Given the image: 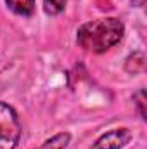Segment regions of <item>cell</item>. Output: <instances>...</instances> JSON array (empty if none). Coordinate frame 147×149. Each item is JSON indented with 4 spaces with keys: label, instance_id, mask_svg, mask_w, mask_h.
Listing matches in <instances>:
<instances>
[{
    "label": "cell",
    "instance_id": "1",
    "mask_svg": "<svg viewBox=\"0 0 147 149\" xmlns=\"http://www.w3.org/2000/svg\"><path fill=\"white\" fill-rule=\"evenodd\" d=\"M125 33V24L118 17H104L85 23L76 35V42L81 49L88 52H106L116 45Z\"/></svg>",
    "mask_w": 147,
    "mask_h": 149
},
{
    "label": "cell",
    "instance_id": "2",
    "mask_svg": "<svg viewBox=\"0 0 147 149\" xmlns=\"http://www.w3.org/2000/svg\"><path fill=\"white\" fill-rule=\"evenodd\" d=\"M21 137V125L16 111L0 101V149H16Z\"/></svg>",
    "mask_w": 147,
    "mask_h": 149
},
{
    "label": "cell",
    "instance_id": "3",
    "mask_svg": "<svg viewBox=\"0 0 147 149\" xmlns=\"http://www.w3.org/2000/svg\"><path fill=\"white\" fill-rule=\"evenodd\" d=\"M130 141H132V132L128 128H114L107 134L101 135L94 142L92 149H121Z\"/></svg>",
    "mask_w": 147,
    "mask_h": 149
},
{
    "label": "cell",
    "instance_id": "4",
    "mask_svg": "<svg viewBox=\"0 0 147 149\" xmlns=\"http://www.w3.org/2000/svg\"><path fill=\"white\" fill-rule=\"evenodd\" d=\"M5 3L17 16H31L35 10V0H5Z\"/></svg>",
    "mask_w": 147,
    "mask_h": 149
},
{
    "label": "cell",
    "instance_id": "5",
    "mask_svg": "<svg viewBox=\"0 0 147 149\" xmlns=\"http://www.w3.org/2000/svg\"><path fill=\"white\" fill-rule=\"evenodd\" d=\"M69 141H71V135L68 132H61V134H55L54 137H50L49 141H45L37 149H66Z\"/></svg>",
    "mask_w": 147,
    "mask_h": 149
},
{
    "label": "cell",
    "instance_id": "6",
    "mask_svg": "<svg viewBox=\"0 0 147 149\" xmlns=\"http://www.w3.org/2000/svg\"><path fill=\"white\" fill-rule=\"evenodd\" d=\"M66 0H43V10L49 16H57L64 10Z\"/></svg>",
    "mask_w": 147,
    "mask_h": 149
},
{
    "label": "cell",
    "instance_id": "7",
    "mask_svg": "<svg viewBox=\"0 0 147 149\" xmlns=\"http://www.w3.org/2000/svg\"><path fill=\"white\" fill-rule=\"evenodd\" d=\"M133 101H137V108H139V111L142 114V118L146 120V92H144V88H140L133 95Z\"/></svg>",
    "mask_w": 147,
    "mask_h": 149
}]
</instances>
